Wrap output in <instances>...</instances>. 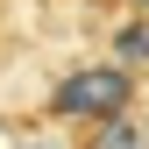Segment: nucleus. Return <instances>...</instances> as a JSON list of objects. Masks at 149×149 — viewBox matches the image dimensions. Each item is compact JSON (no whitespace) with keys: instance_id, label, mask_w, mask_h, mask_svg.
<instances>
[{"instance_id":"1","label":"nucleus","mask_w":149,"mask_h":149,"mask_svg":"<svg viewBox=\"0 0 149 149\" xmlns=\"http://www.w3.org/2000/svg\"><path fill=\"white\" fill-rule=\"evenodd\" d=\"M142 107V71H128L121 57H107V64H78V71H64L57 85L43 92V121L50 128H100V121H114V114H135Z\"/></svg>"},{"instance_id":"2","label":"nucleus","mask_w":149,"mask_h":149,"mask_svg":"<svg viewBox=\"0 0 149 149\" xmlns=\"http://www.w3.org/2000/svg\"><path fill=\"white\" fill-rule=\"evenodd\" d=\"M71 149H149V114H114L100 128H71Z\"/></svg>"},{"instance_id":"3","label":"nucleus","mask_w":149,"mask_h":149,"mask_svg":"<svg viewBox=\"0 0 149 149\" xmlns=\"http://www.w3.org/2000/svg\"><path fill=\"white\" fill-rule=\"evenodd\" d=\"M107 57H121L128 71H149V14H128V22H114V36H107Z\"/></svg>"},{"instance_id":"4","label":"nucleus","mask_w":149,"mask_h":149,"mask_svg":"<svg viewBox=\"0 0 149 149\" xmlns=\"http://www.w3.org/2000/svg\"><path fill=\"white\" fill-rule=\"evenodd\" d=\"M7 57H14V7L0 0V64H7Z\"/></svg>"},{"instance_id":"5","label":"nucleus","mask_w":149,"mask_h":149,"mask_svg":"<svg viewBox=\"0 0 149 149\" xmlns=\"http://www.w3.org/2000/svg\"><path fill=\"white\" fill-rule=\"evenodd\" d=\"M121 7H128V14H149V0H121Z\"/></svg>"}]
</instances>
